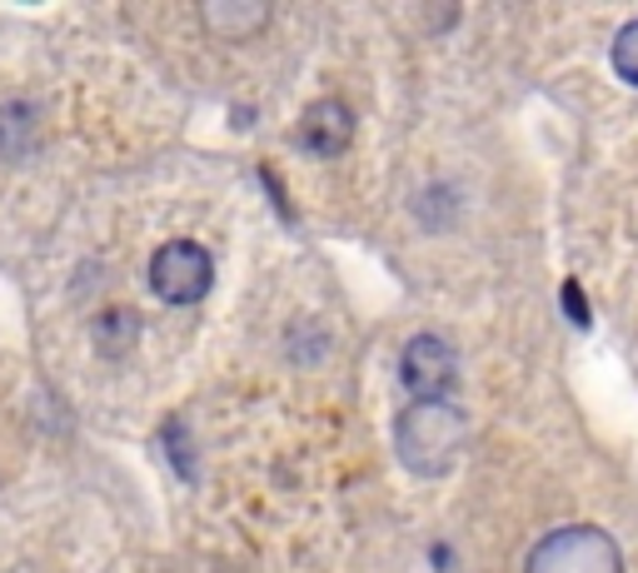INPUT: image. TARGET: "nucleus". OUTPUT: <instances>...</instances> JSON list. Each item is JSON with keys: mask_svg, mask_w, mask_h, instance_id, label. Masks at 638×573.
I'll use <instances>...</instances> for the list:
<instances>
[{"mask_svg": "<svg viewBox=\"0 0 638 573\" xmlns=\"http://www.w3.org/2000/svg\"><path fill=\"white\" fill-rule=\"evenodd\" d=\"M215 284V260L210 249L195 239H170V245L155 249L150 260V290L165 304H200Z\"/></svg>", "mask_w": 638, "mask_h": 573, "instance_id": "nucleus-3", "label": "nucleus"}, {"mask_svg": "<svg viewBox=\"0 0 638 573\" xmlns=\"http://www.w3.org/2000/svg\"><path fill=\"white\" fill-rule=\"evenodd\" d=\"M265 21H270V5H260V0H210V5H200V25L220 41H249Z\"/></svg>", "mask_w": 638, "mask_h": 573, "instance_id": "nucleus-6", "label": "nucleus"}, {"mask_svg": "<svg viewBox=\"0 0 638 573\" xmlns=\"http://www.w3.org/2000/svg\"><path fill=\"white\" fill-rule=\"evenodd\" d=\"M294 141H300V150L314 155V160H335V155L349 150V141H355V115H349L345 100H314L300 115Z\"/></svg>", "mask_w": 638, "mask_h": 573, "instance_id": "nucleus-5", "label": "nucleus"}, {"mask_svg": "<svg viewBox=\"0 0 638 573\" xmlns=\"http://www.w3.org/2000/svg\"><path fill=\"white\" fill-rule=\"evenodd\" d=\"M394 449H400L410 474L444 479L455 469L459 449H464V414L449 400H434V404L414 400L410 409L394 419Z\"/></svg>", "mask_w": 638, "mask_h": 573, "instance_id": "nucleus-1", "label": "nucleus"}, {"mask_svg": "<svg viewBox=\"0 0 638 573\" xmlns=\"http://www.w3.org/2000/svg\"><path fill=\"white\" fill-rule=\"evenodd\" d=\"M563 314H569V319H573L579 329L589 325V300H584V290H579V280L563 284Z\"/></svg>", "mask_w": 638, "mask_h": 573, "instance_id": "nucleus-9", "label": "nucleus"}, {"mask_svg": "<svg viewBox=\"0 0 638 573\" xmlns=\"http://www.w3.org/2000/svg\"><path fill=\"white\" fill-rule=\"evenodd\" d=\"M400 379L404 390L414 394L419 404H434L459 384V364H455V349L444 345L439 335H414L404 345V359H400Z\"/></svg>", "mask_w": 638, "mask_h": 573, "instance_id": "nucleus-4", "label": "nucleus"}, {"mask_svg": "<svg viewBox=\"0 0 638 573\" xmlns=\"http://www.w3.org/2000/svg\"><path fill=\"white\" fill-rule=\"evenodd\" d=\"M524 573H624V553L594 524H569L534 543Z\"/></svg>", "mask_w": 638, "mask_h": 573, "instance_id": "nucleus-2", "label": "nucleus"}, {"mask_svg": "<svg viewBox=\"0 0 638 573\" xmlns=\"http://www.w3.org/2000/svg\"><path fill=\"white\" fill-rule=\"evenodd\" d=\"M614 70L628 86H638V21H628L624 31L614 35Z\"/></svg>", "mask_w": 638, "mask_h": 573, "instance_id": "nucleus-8", "label": "nucleus"}, {"mask_svg": "<svg viewBox=\"0 0 638 573\" xmlns=\"http://www.w3.org/2000/svg\"><path fill=\"white\" fill-rule=\"evenodd\" d=\"M141 345V314L131 310H110L100 314V325H96V349L105 359H131V349Z\"/></svg>", "mask_w": 638, "mask_h": 573, "instance_id": "nucleus-7", "label": "nucleus"}]
</instances>
